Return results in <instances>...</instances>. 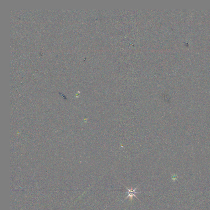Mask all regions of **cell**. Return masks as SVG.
I'll return each instance as SVG.
<instances>
[{
	"label": "cell",
	"instance_id": "cell-1",
	"mask_svg": "<svg viewBox=\"0 0 210 210\" xmlns=\"http://www.w3.org/2000/svg\"><path fill=\"white\" fill-rule=\"evenodd\" d=\"M138 186H137V187H136V188H135L134 189H132V188H131V189H129L128 187H126V188H127L128 190V192H127L128 194V196L125 199L124 201L125 200L129 198V199H130V200L131 201H132V198H133V196L135 197L136 198L138 199V198L137 197H136V194L141 193V192H137L136 191V189L138 188Z\"/></svg>",
	"mask_w": 210,
	"mask_h": 210
}]
</instances>
